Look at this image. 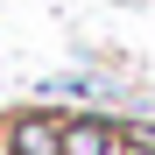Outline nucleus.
I'll list each match as a JSON object with an SVG mask.
<instances>
[{
	"label": "nucleus",
	"mask_w": 155,
	"mask_h": 155,
	"mask_svg": "<svg viewBox=\"0 0 155 155\" xmlns=\"http://www.w3.org/2000/svg\"><path fill=\"white\" fill-rule=\"evenodd\" d=\"M49 148H57V141H49V127H42V120L21 127V155H49Z\"/></svg>",
	"instance_id": "1"
},
{
	"label": "nucleus",
	"mask_w": 155,
	"mask_h": 155,
	"mask_svg": "<svg viewBox=\"0 0 155 155\" xmlns=\"http://www.w3.org/2000/svg\"><path fill=\"white\" fill-rule=\"evenodd\" d=\"M106 148V120H92V134H71V155H99Z\"/></svg>",
	"instance_id": "2"
}]
</instances>
